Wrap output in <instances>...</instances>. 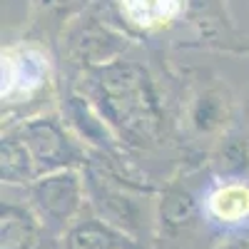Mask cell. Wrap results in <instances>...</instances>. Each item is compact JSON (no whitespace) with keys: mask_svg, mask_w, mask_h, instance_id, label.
Returning a JSON list of instances; mask_svg holds the SVG:
<instances>
[{"mask_svg":"<svg viewBox=\"0 0 249 249\" xmlns=\"http://www.w3.org/2000/svg\"><path fill=\"white\" fill-rule=\"evenodd\" d=\"M75 90L97 107L124 147L150 150L167 140V110L152 72L142 62L120 57L105 68L77 72Z\"/></svg>","mask_w":249,"mask_h":249,"instance_id":"cell-1","label":"cell"},{"mask_svg":"<svg viewBox=\"0 0 249 249\" xmlns=\"http://www.w3.org/2000/svg\"><path fill=\"white\" fill-rule=\"evenodd\" d=\"M132 33L120 20H107L95 10H82L62 30V55L77 72L105 68L127 55Z\"/></svg>","mask_w":249,"mask_h":249,"instance_id":"cell-2","label":"cell"},{"mask_svg":"<svg viewBox=\"0 0 249 249\" xmlns=\"http://www.w3.org/2000/svg\"><path fill=\"white\" fill-rule=\"evenodd\" d=\"M15 124L20 137L25 140L28 150L35 160L37 177L60 170H85L90 164L88 144L82 142L65 122L62 115L37 112L25 120L8 122Z\"/></svg>","mask_w":249,"mask_h":249,"instance_id":"cell-3","label":"cell"},{"mask_svg":"<svg viewBox=\"0 0 249 249\" xmlns=\"http://www.w3.org/2000/svg\"><path fill=\"white\" fill-rule=\"evenodd\" d=\"M50 57L35 43H18L3 48V110L35 115L33 105L50 92ZM23 117V120H25Z\"/></svg>","mask_w":249,"mask_h":249,"instance_id":"cell-4","label":"cell"},{"mask_svg":"<svg viewBox=\"0 0 249 249\" xmlns=\"http://www.w3.org/2000/svg\"><path fill=\"white\" fill-rule=\"evenodd\" d=\"M28 190V204L50 230H68L82 214L88 199V182L82 170H60L40 175Z\"/></svg>","mask_w":249,"mask_h":249,"instance_id":"cell-5","label":"cell"},{"mask_svg":"<svg viewBox=\"0 0 249 249\" xmlns=\"http://www.w3.org/2000/svg\"><path fill=\"white\" fill-rule=\"evenodd\" d=\"M237 102L232 90L222 82H204L192 95L184 107L190 130L199 137H222L232 130Z\"/></svg>","mask_w":249,"mask_h":249,"instance_id":"cell-6","label":"cell"},{"mask_svg":"<svg viewBox=\"0 0 249 249\" xmlns=\"http://www.w3.org/2000/svg\"><path fill=\"white\" fill-rule=\"evenodd\" d=\"M112 5L132 35H155L187 20L190 0H112Z\"/></svg>","mask_w":249,"mask_h":249,"instance_id":"cell-7","label":"cell"},{"mask_svg":"<svg viewBox=\"0 0 249 249\" xmlns=\"http://www.w3.org/2000/svg\"><path fill=\"white\" fill-rule=\"evenodd\" d=\"M62 117L70 124V130L88 144V147L97 152H115L117 150V137L110 130V124L105 122L97 112V107L82 95L80 90H70L65 102H62Z\"/></svg>","mask_w":249,"mask_h":249,"instance_id":"cell-8","label":"cell"},{"mask_svg":"<svg viewBox=\"0 0 249 249\" xmlns=\"http://www.w3.org/2000/svg\"><path fill=\"white\" fill-rule=\"evenodd\" d=\"M135 242L127 232L102 217H77L62 237V249H132Z\"/></svg>","mask_w":249,"mask_h":249,"instance_id":"cell-9","label":"cell"},{"mask_svg":"<svg viewBox=\"0 0 249 249\" xmlns=\"http://www.w3.org/2000/svg\"><path fill=\"white\" fill-rule=\"evenodd\" d=\"M204 214L222 227L249 222V182L219 179L204 199Z\"/></svg>","mask_w":249,"mask_h":249,"instance_id":"cell-10","label":"cell"},{"mask_svg":"<svg viewBox=\"0 0 249 249\" xmlns=\"http://www.w3.org/2000/svg\"><path fill=\"white\" fill-rule=\"evenodd\" d=\"M202 210L204 207H199L197 197L187 187L170 184L157 202V222L162 227V232L182 234V232H190L199 222Z\"/></svg>","mask_w":249,"mask_h":249,"instance_id":"cell-11","label":"cell"},{"mask_svg":"<svg viewBox=\"0 0 249 249\" xmlns=\"http://www.w3.org/2000/svg\"><path fill=\"white\" fill-rule=\"evenodd\" d=\"M0 175L8 187H30L37 179L35 160L28 150L25 140L20 137L15 124L3 127V142H0Z\"/></svg>","mask_w":249,"mask_h":249,"instance_id":"cell-12","label":"cell"},{"mask_svg":"<svg viewBox=\"0 0 249 249\" xmlns=\"http://www.w3.org/2000/svg\"><path fill=\"white\" fill-rule=\"evenodd\" d=\"M40 217L30 204L3 202L0 210V249H33L40 234Z\"/></svg>","mask_w":249,"mask_h":249,"instance_id":"cell-13","label":"cell"},{"mask_svg":"<svg viewBox=\"0 0 249 249\" xmlns=\"http://www.w3.org/2000/svg\"><path fill=\"white\" fill-rule=\"evenodd\" d=\"M212 170L222 179H242L249 170V135L230 130L217 137L212 150Z\"/></svg>","mask_w":249,"mask_h":249,"instance_id":"cell-14","label":"cell"},{"mask_svg":"<svg viewBox=\"0 0 249 249\" xmlns=\"http://www.w3.org/2000/svg\"><path fill=\"white\" fill-rule=\"evenodd\" d=\"M30 5L43 18H57L60 23H70L75 15L85 10L88 0H30Z\"/></svg>","mask_w":249,"mask_h":249,"instance_id":"cell-15","label":"cell"},{"mask_svg":"<svg viewBox=\"0 0 249 249\" xmlns=\"http://www.w3.org/2000/svg\"><path fill=\"white\" fill-rule=\"evenodd\" d=\"M214 249H249V237H237V239H227L217 244Z\"/></svg>","mask_w":249,"mask_h":249,"instance_id":"cell-16","label":"cell"},{"mask_svg":"<svg viewBox=\"0 0 249 249\" xmlns=\"http://www.w3.org/2000/svg\"><path fill=\"white\" fill-rule=\"evenodd\" d=\"M222 50H227V53L234 50V53H239V55H249V48H222Z\"/></svg>","mask_w":249,"mask_h":249,"instance_id":"cell-17","label":"cell"}]
</instances>
